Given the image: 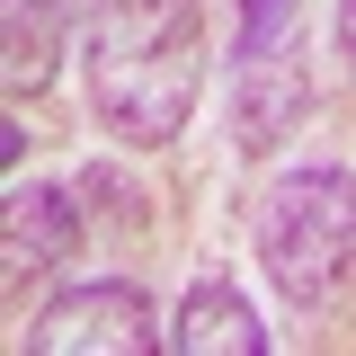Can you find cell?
<instances>
[{
    "instance_id": "cell-1",
    "label": "cell",
    "mask_w": 356,
    "mask_h": 356,
    "mask_svg": "<svg viewBox=\"0 0 356 356\" xmlns=\"http://www.w3.org/2000/svg\"><path fill=\"white\" fill-rule=\"evenodd\" d=\"M81 63H89V107L98 125L161 152L187 134L205 98V0H81Z\"/></svg>"
},
{
    "instance_id": "cell-2",
    "label": "cell",
    "mask_w": 356,
    "mask_h": 356,
    "mask_svg": "<svg viewBox=\"0 0 356 356\" xmlns=\"http://www.w3.org/2000/svg\"><path fill=\"white\" fill-rule=\"evenodd\" d=\"M259 267L285 303H330L356 267V170H285L259 196Z\"/></svg>"
},
{
    "instance_id": "cell-3",
    "label": "cell",
    "mask_w": 356,
    "mask_h": 356,
    "mask_svg": "<svg viewBox=\"0 0 356 356\" xmlns=\"http://www.w3.org/2000/svg\"><path fill=\"white\" fill-rule=\"evenodd\" d=\"M161 339H170V330H161L152 294L125 285V276H98V285L54 294V303L36 312V330H27L36 356H152Z\"/></svg>"
},
{
    "instance_id": "cell-4",
    "label": "cell",
    "mask_w": 356,
    "mask_h": 356,
    "mask_svg": "<svg viewBox=\"0 0 356 356\" xmlns=\"http://www.w3.org/2000/svg\"><path fill=\"white\" fill-rule=\"evenodd\" d=\"M232 143L241 152H276L285 134L312 116V72L303 44H267V54H241V89H232Z\"/></svg>"
},
{
    "instance_id": "cell-5",
    "label": "cell",
    "mask_w": 356,
    "mask_h": 356,
    "mask_svg": "<svg viewBox=\"0 0 356 356\" xmlns=\"http://www.w3.org/2000/svg\"><path fill=\"white\" fill-rule=\"evenodd\" d=\"M9 276H27V267H63L81 250V187H63V178H18L9 187Z\"/></svg>"
},
{
    "instance_id": "cell-6",
    "label": "cell",
    "mask_w": 356,
    "mask_h": 356,
    "mask_svg": "<svg viewBox=\"0 0 356 356\" xmlns=\"http://www.w3.org/2000/svg\"><path fill=\"white\" fill-rule=\"evenodd\" d=\"M170 348H178V356H267V321L250 312L241 285L205 276V285H187V294H178Z\"/></svg>"
},
{
    "instance_id": "cell-7",
    "label": "cell",
    "mask_w": 356,
    "mask_h": 356,
    "mask_svg": "<svg viewBox=\"0 0 356 356\" xmlns=\"http://www.w3.org/2000/svg\"><path fill=\"white\" fill-rule=\"evenodd\" d=\"M54 54H63V0H9V44H0V81L9 98L54 81Z\"/></svg>"
},
{
    "instance_id": "cell-8",
    "label": "cell",
    "mask_w": 356,
    "mask_h": 356,
    "mask_svg": "<svg viewBox=\"0 0 356 356\" xmlns=\"http://www.w3.org/2000/svg\"><path fill=\"white\" fill-rule=\"evenodd\" d=\"M294 44V0H241V54Z\"/></svg>"
},
{
    "instance_id": "cell-9",
    "label": "cell",
    "mask_w": 356,
    "mask_h": 356,
    "mask_svg": "<svg viewBox=\"0 0 356 356\" xmlns=\"http://www.w3.org/2000/svg\"><path fill=\"white\" fill-rule=\"evenodd\" d=\"M339 54L356 63V0H339Z\"/></svg>"
}]
</instances>
